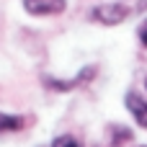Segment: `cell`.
<instances>
[{
	"label": "cell",
	"instance_id": "6da1fadb",
	"mask_svg": "<svg viewBox=\"0 0 147 147\" xmlns=\"http://www.w3.org/2000/svg\"><path fill=\"white\" fill-rule=\"evenodd\" d=\"M129 13H132V8L129 5H124V3H103V5H96L93 10H90V18L93 21H98V23H103V26H116V23H124L127 18H129Z\"/></svg>",
	"mask_w": 147,
	"mask_h": 147
},
{
	"label": "cell",
	"instance_id": "7a4b0ae2",
	"mask_svg": "<svg viewBox=\"0 0 147 147\" xmlns=\"http://www.w3.org/2000/svg\"><path fill=\"white\" fill-rule=\"evenodd\" d=\"M96 72H98V67H96V65H88V67H83V70L78 72V78H72V80H54V78L44 75V78H41V83H44L47 88H52V90H59V93H65V90H72V88L88 85V83L96 78Z\"/></svg>",
	"mask_w": 147,
	"mask_h": 147
},
{
	"label": "cell",
	"instance_id": "3957f363",
	"mask_svg": "<svg viewBox=\"0 0 147 147\" xmlns=\"http://www.w3.org/2000/svg\"><path fill=\"white\" fill-rule=\"evenodd\" d=\"M65 8L67 0H23V10L28 16H59Z\"/></svg>",
	"mask_w": 147,
	"mask_h": 147
},
{
	"label": "cell",
	"instance_id": "277c9868",
	"mask_svg": "<svg viewBox=\"0 0 147 147\" xmlns=\"http://www.w3.org/2000/svg\"><path fill=\"white\" fill-rule=\"evenodd\" d=\"M124 106H127V111L134 116V121L147 129V98L145 96H140L137 90H129L127 96H124Z\"/></svg>",
	"mask_w": 147,
	"mask_h": 147
},
{
	"label": "cell",
	"instance_id": "5b68a950",
	"mask_svg": "<svg viewBox=\"0 0 147 147\" xmlns=\"http://www.w3.org/2000/svg\"><path fill=\"white\" fill-rule=\"evenodd\" d=\"M106 134H109V147H124L127 142L134 140V132L124 124H109Z\"/></svg>",
	"mask_w": 147,
	"mask_h": 147
},
{
	"label": "cell",
	"instance_id": "8992f818",
	"mask_svg": "<svg viewBox=\"0 0 147 147\" xmlns=\"http://www.w3.org/2000/svg\"><path fill=\"white\" fill-rule=\"evenodd\" d=\"M26 124H28V119H26V116L3 114V111H0V134H5V132H18V129H23Z\"/></svg>",
	"mask_w": 147,
	"mask_h": 147
},
{
	"label": "cell",
	"instance_id": "52a82bcc",
	"mask_svg": "<svg viewBox=\"0 0 147 147\" xmlns=\"http://www.w3.org/2000/svg\"><path fill=\"white\" fill-rule=\"evenodd\" d=\"M52 147H80V142H78L72 134H59V137H54Z\"/></svg>",
	"mask_w": 147,
	"mask_h": 147
},
{
	"label": "cell",
	"instance_id": "ba28073f",
	"mask_svg": "<svg viewBox=\"0 0 147 147\" xmlns=\"http://www.w3.org/2000/svg\"><path fill=\"white\" fill-rule=\"evenodd\" d=\"M137 36H140V44H142V47H147V18L140 23V28H137Z\"/></svg>",
	"mask_w": 147,
	"mask_h": 147
},
{
	"label": "cell",
	"instance_id": "9c48e42d",
	"mask_svg": "<svg viewBox=\"0 0 147 147\" xmlns=\"http://www.w3.org/2000/svg\"><path fill=\"white\" fill-rule=\"evenodd\" d=\"M145 90H147V75H145Z\"/></svg>",
	"mask_w": 147,
	"mask_h": 147
},
{
	"label": "cell",
	"instance_id": "30bf717a",
	"mask_svg": "<svg viewBox=\"0 0 147 147\" xmlns=\"http://www.w3.org/2000/svg\"><path fill=\"white\" fill-rule=\"evenodd\" d=\"M137 147H147V145H137Z\"/></svg>",
	"mask_w": 147,
	"mask_h": 147
},
{
	"label": "cell",
	"instance_id": "8fae6325",
	"mask_svg": "<svg viewBox=\"0 0 147 147\" xmlns=\"http://www.w3.org/2000/svg\"><path fill=\"white\" fill-rule=\"evenodd\" d=\"M119 3H121V0H119Z\"/></svg>",
	"mask_w": 147,
	"mask_h": 147
}]
</instances>
